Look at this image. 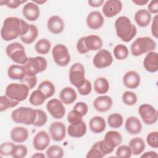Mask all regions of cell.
Returning a JSON list of instances; mask_svg holds the SVG:
<instances>
[{
	"mask_svg": "<svg viewBox=\"0 0 158 158\" xmlns=\"http://www.w3.org/2000/svg\"><path fill=\"white\" fill-rule=\"evenodd\" d=\"M30 24L22 19L9 17L4 19L1 30V36L4 41H9L25 35Z\"/></svg>",
	"mask_w": 158,
	"mask_h": 158,
	"instance_id": "1",
	"label": "cell"
},
{
	"mask_svg": "<svg viewBox=\"0 0 158 158\" xmlns=\"http://www.w3.org/2000/svg\"><path fill=\"white\" fill-rule=\"evenodd\" d=\"M117 36L124 42L130 41L136 35L137 28L127 16H120L114 23Z\"/></svg>",
	"mask_w": 158,
	"mask_h": 158,
	"instance_id": "2",
	"label": "cell"
},
{
	"mask_svg": "<svg viewBox=\"0 0 158 158\" xmlns=\"http://www.w3.org/2000/svg\"><path fill=\"white\" fill-rule=\"evenodd\" d=\"M156 48V41L149 36L136 38L130 46L131 53L133 56H139L143 54L154 51Z\"/></svg>",
	"mask_w": 158,
	"mask_h": 158,
	"instance_id": "3",
	"label": "cell"
},
{
	"mask_svg": "<svg viewBox=\"0 0 158 158\" xmlns=\"http://www.w3.org/2000/svg\"><path fill=\"white\" fill-rule=\"evenodd\" d=\"M11 118L17 123L26 125H33L36 118V109L27 107H19L12 111Z\"/></svg>",
	"mask_w": 158,
	"mask_h": 158,
	"instance_id": "4",
	"label": "cell"
},
{
	"mask_svg": "<svg viewBox=\"0 0 158 158\" xmlns=\"http://www.w3.org/2000/svg\"><path fill=\"white\" fill-rule=\"evenodd\" d=\"M29 89L24 84L12 83L6 86L5 95L11 99L20 102L27 98Z\"/></svg>",
	"mask_w": 158,
	"mask_h": 158,
	"instance_id": "5",
	"label": "cell"
},
{
	"mask_svg": "<svg viewBox=\"0 0 158 158\" xmlns=\"http://www.w3.org/2000/svg\"><path fill=\"white\" fill-rule=\"evenodd\" d=\"M6 53L14 62L18 64L24 65L28 59L23 46L18 42L8 44L6 48Z\"/></svg>",
	"mask_w": 158,
	"mask_h": 158,
	"instance_id": "6",
	"label": "cell"
},
{
	"mask_svg": "<svg viewBox=\"0 0 158 158\" xmlns=\"http://www.w3.org/2000/svg\"><path fill=\"white\" fill-rule=\"evenodd\" d=\"M47 65V60L41 56L29 57L23 65L27 76H36L38 73L44 71Z\"/></svg>",
	"mask_w": 158,
	"mask_h": 158,
	"instance_id": "7",
	"label": "cell"
},
{
	"mask_svg": "<svg viewBox=\"0 0 158 158\" xmlns=\"http://www.w3.org/2000/svg\"><path fill=\"white\" fill-rule=\"evenodd\" d=\"M69 80L70 83L77 88L85 82V67L81 63L76 62L71 66L69 70Z\"/></svg>",
	"mask_w": 158,
	"mask_h": 158,
	"instance_id": "8",
	"label": "cell"
},
{
	"mask_svg": "<svg viewBox=\"0 0 158 158\" xmlns=\"http://www.w3.org/2000/svg\"><path fill=\"white\" fill-rule=\"evenodd\" d=\"M52 55L54 62L59 66L65 67L70 62V55L64 44L55 45L52 49Z\"/></svg>",
	"mask_w": 158,
	"mask_h": 158,
	"instance_id": "9",
	"label": "cell"
},
{
	"mask_svg": "<svg viewBox=\"0 0 158 158\" xmlns=\"http://www.w3.org/2000/svg\"><path fill=\"white\" fill-rule=\"evenodd\" d=\"M138 113L143 122L146 125H153L157 121V112L151 104H143L140 105L138 108Z\"/></svg>",
	"mask_w": 158,
	"mask_h": 158,
	"instance_id": "10",
	"label": "cell"
},
{
	"mask_svg": "<svg viewBox=\"0 0 158 158\" xmlns=\"http://www.w3.org/2000/svg\"><path fill=\"white\" fill-rule=\"evenodd\" d=\"M113 62V57L110 51L107 49H100L95 54L93 63L95 67L103 69L108 67Z\"/></svg>",
	"mask_w": 158,
	"mask_h": 158,
	"instance_id": "11",
	"label": "cell"
},
{
	"mask_svg": "<svg viewBox=\"0 0 158 158\" xmlns=\"http://www.w3.org/2000/svg\"><path fill=\"white\" fill-rule=\"evenodd\" d=\"M46 109L50 115L56 119L62 118L65 114V108L61 101L54 98L46 104Z\"/></svg>",
	"mask_w": 158,
	"mask_h": 158,
	"instance_id": "12",
	"label": "cell"
},
{
	"mask_svg": "<svg viewBox=\"0 0 158 158\" xmlns=\"http://www.w3.org/2000/svg\"><path fill=\"white\" fill-rule=\"evenodd\" d=\"M49 132L54 141H61L66 136L65 125L62 122H54L49 125Z\"/></svg>",
	"mask_w": 158,
	"mask_h": 158,
	"instance_id": "13",
	"label": "cell"
},
{
	"mask_svg": "<svg viewBox=\"0 0 158 158\" xmlns=\"http://www.w3.org/2000/svg\"><path fill=\"white\" fill-rule=\"evenodd\" d=\"M122 9V3L118 0L106 1L102 7V11L106 17H112L119 14Z\"/></svg>",
	"mask_w": 158,
	"mask_h": 158,
	"instance_id": "14",
	"label": "cell"
},
{
	"mask_svg": "<svg viewBox=\"0 0 158 158\" xmlns=\"http://www.w3.org/2000/svg\"><path fill=\"white\" fill-rule=\"evenodd\" d=\"M50 141L49 134L45 131H40L33 138V146L35 149L37 151H43L48 147Z\"/></svg>",
	"mask_w": 158,
	"mask_h": 158,
	"instance_id": "15",
	"label": "cell"
},
{
	"mask_svg": "<svg viewBox=\"0 0 158 158\" xmlns=\"http://www.w3.org/2000/svg\"><path fill=\"white\" fill-rule=\"evenodd\" d=\"M22 14L23 17L29 21L36 20L40 15V10L38 6L31 2L25 4L22 9Z\"/></svg>",
	"mask_w": 158,
	"mask_h": 158,
	"instance_id": "16",
	"label": "cell"
},
{
	"mask_svg": "<svg viewBox=\"0 0 158 158\" xmlns=\"http://www.w3.org/2000/svg\"><path fill=\"white\" fill-rule=\"evenodd\" d=\"M86 21V24L89 28L92 30H97L103 25L104 19L100 12L94 10L88 14Z\"/></svg>",
	"mask_w": 158,
	"mask_h": 158,
	"instance_id": "17",
	"label": "cell"
},
{
	"mask_svg": "<svg viewBox=\"0 0 158 158\" xmlns=\"http://www.w3.org/2000/svg\"><path fill=\"white\" fill-rule=\"evenodd\" d=\"M145 70L150 73H155L158 70V54L157 52H148L143 60Z\"/></svg>",
	"mask_w": 158,
	"mask_h": 158,
	"instance_id": "18",
	"label": "cell"
},
{
	"mask_svg": "<svg viewBox=\"0 0 158 158\" xmlns=\"http://www.w3.org/2000/svg\"><path fill=\"white\" fill-rule=\"evenodd\" d=\"M48 30L52 34L57 35L62 33L64 30L65 23L62 19L58 15H52L47 22Z\"/></svg>",
	"mask_w": 158,
	"mask_h": 158,
	"instance_id": "19",
	"label": "cell"
},
{
	"mask_svg": "<svg viewBox=\"0 0 158 158\" xmlns=\"http://www.w3.org/2000/svg\"><path fill=\"white\" fill-rule=\"evenodd\" d=\"M141 78L138 72L134 70L127 72L123 77V83L124 85L130 89H135L140 84Z\"/></svg>",
	"mask_w": 158,
	"mask_h": 158,
	"instance_id": "20",
	"label": "cell"
},
{
	"mask_svg": "<svg viewBox=\"0 0 158 158\" xmlns=\"http://www.w3.org/2000/svg\"><path fill=\"white\" fill-rule=\"evenodd\" d=\"M113 104L112 98L107 95L97 97L93 101V107L98 112H104L109 110Z\"/></svg>",
	"mask_w": 158,
	"mask_h": 158,
	"instance_id": "21",
	"label": "cell"
},
{
	"mask_svg": "<svg viewBox=\"0 0 158 158\" xmlns=\"http://www.w3.org/2000/svg\"><path fill=\"white\" fill-rule=\"evenodd\" d=\"M125 128L129 134L134 135L141 131L143 126L141 121L136 117L131 116L126 119Z\"/></svg>",
	"mask_w": 158,
	"mask_h": 158,
	"instance_id": "22",
	"label": "cell"
},
{
	"mask_svg": "<svg viewBox=\"0 0 158 158\" xmlns=\"http://www.w3.org/2000/svg\"><path fill=\"white\" fill-rule=\"evenodd\" d=\"M11 139L17 143L25 142L29 136L28 130L23 127H15L13 128L10 131Z\"/></svg>",
	"mask_w": 158,
	"mask_h": 158,
	"instance_id": "23",
	"label": "cell"
},
{
	"mask_svg": "<svg viewBox=\"0 0 158 158\" xmlns=\"http://www.w3.org/2000/svg\"><path fill=\"white\" fill-rule=\"evenodd\" d=\"M86 130V125L83 120L77 124H70L67 127V133L70 137L79 138L85 135Z\"/></svg>",
	"mask_w": 158,
	"mask_h": 158,
	"instance_id": "24",
	"label": "cell"
},
{
	"mask_svg": "<svg viewBox=\"0 0 158 158\" xmlns=\"http://www.w3.org/2000/svg\"><path fill=\"white\" fill-rule=\"evenodd\" d=\"M89 126L93 133L99 134L105 130L106 122L103 117L101 116H94L90 119Z\"/></svg>",
	"mask_w": 158,
	"mask_h": 158,
	"instance_id": "25",
	"label": "cell"
},
{
	"mask_svg": "<svg viewBox=\"0 0 158 158\" xmlns=\"http://www.w3.org/2000/svg\"><path fill=\"white\" fill-rule=\"evenodd\" d=\"M103 140L109 146L115 148L122 143L123 138L122 135L118 131L110 130L106 133Z\"/></svg>",
	"mask_w": 158,
	"mask_h": 158,
	"instance_id": "26",
	"label": "cell"
},
{
	"mask_svg": "<svg viewBox=\"0 0 158 158\" xmlns=\"http://www.w3.org/2000/svg\"><path fill=\"white\" fill-rule=\"evenodd\" d=\"M135 20L138 26L146 27L151 21V14L146 9H139L135 14Z\"/></svg>",
	"mask_w": 158,
	"mask_h": 158,
	"instance_id": "27",
	"label": "cell"
},
{
	"mask_svg": "<svg viewBox=\"0 0 158 158\" xmlns=\"http://www.w3.org/2000/svg\"><path fill=\"white\" fill-rule=\"evenodd\" d=\"M9 78L14 80H22L26 76V72L23 65L13 64L7 70Z\"/></svg>",
	"mask_w": 158,
	"mask_h": 158,
	"instance_id": "28",
	"label": "cell"
},
{
	"mask_svg": "<svg viewBox=\"0 0 158 158\" xmlns=\"http://www.w3.org/2000/svg\"><path fill=\"white\" fill-rule=\"evenodd\" d=\"M77 93L72 87H65L63 88L59 94V98L62 103L69 105L72 104L77 99Z\"/></svg>",
	"mask_w": 158,
	"mask_h": 158,
	"instance_id": "29",
	"label": "cell"
},
{
	"mask_svg": "<svg viewBox=\"0 0 158 158\" xmlns=\"http://www.w3.org/2000/svg\"><path fill=\"white\" fill-rule=\"evenodd\" d=\"M102 40L101 37L96 35L85 36V44L89 51H99L102 47Z\"/></svg>",
	"mask_w": 158,
	"mask_h": 158,
	"instance_id": "30",
	"label": "cell"
},
{
	"mask_svg": "<svg viewBox=\"0 0 158 158\" xmlns=\"http://www.w3.org/2000/svg\"><path fill=\"white\" fill-rule=\"evenodd\" d=\"M128 144L132 154L135 156L141 154L144 151L146 147L144 140L139 137H135L131 139Z\"/></svg>",
	"mask_w": 158,
	"mask_h": 158,
	"instance_id": "31",
	"label": "cell"
},
{
	"mask_svg": "<svg viewBox=\"0 0 158 158\" xmlns=\"http://www.w3.org/2000/svg\"><path fill=\"white\" fill-rule=\"evenodd\" d=\"M38 36V29L33 24H30L28 31L24 35L20 36L21 41L27 44H31L35 41Z\"/></svg>",
	"mask_w": 158,
	"mask_h": 158,
	"instance_id": "32",
	"label": "cell"
},
{
	"mask_svg": "<svg viewBox=\"0 0 158 158\" xmlns=\"http://www.w3.org/2000/svg\"><path fill=\"white\" fill-rule=\"evenodd\" d=\"M38 89L45 95L46 98L52 97L56 91L54 85L49 80H44L41 82L38 86Z\"/></svg>",
	"mask_w": 158,
	"mask_h": 158,
	"instance_id": "33",
	"label": "cell"
},
{
	"mask_svg": "<svg viewBox=\"0 0 158 158\" xmlns=\"http://www.w3.org/2000/svg\"><path fill=\"white\" fill-rule=\"evenodd\" d=\"M94 89L98 94H105L109 89V81L104 77H99L94 81Z\"/></svg>",
	"mask_w": 158,
	"mask_h": 158,
	"instance_id": "34",
	"label": "cell"
},
{
	"mask_svg": "<svg viewBox=\"0 0 158 158\" xmlns=\"http://www.w3.org/2000/svg\"><path fill=\"white\" fill-rule=\"evenodd\" d=\"M51 48V42L45 38H41L38 40L35 45V49L40 54L46 55L49 53Z\"/></svg>",
	"mask_w": 158,
	"mask_h": 158,
	"instance_id": "35",
	"label": "cell"
},
{
	"mask_svg": "<svg viewBox=\"0 0 158 158\" xmlns=\"http://www.w3.org/2000/svg\"><path fill=\"white\" fill-rule=\"evenodd\" d=\"M45 95L38 89L33 91L29 98L30 103L34 106H39L42 105L46 99Z\"/></svg>",
	"mask_w": 158,
	"mask_h": 158,
	"instance_id": "36",
	"label": "cell"
},
{
	"mask_svg": "<svg viewBox=\"0 0 158 158\" xmlns=\"http://www.w3.org/2000/svg\"><path fill=\"white\" fill-rule=\"evenodd\" d=\"M113 53L115 57L119 60L126 59L129 55V51L127 47L122 44H117L114 47Z\"/></svg>",
	"mask_w": 158,
	"mask_h": 158,
	"instance_id": "37",
	"label": "cell"
},
{
	"mask_svg": "<svg viewBox=\"0 0 158 158\" xmlns=\"http://www.w3.org/2000/svg\"><path fill=\"white\" fill-rule=\"evenodd\" d=\"M123 122V117L118 113L111 114L107 117V123L110 127L113 128H120L122 125Z\"/></svg>",
	"mask_w": 158,
	"mask_h": 158,
	"instance_id": "38",
	"label": "cell"
},
{
	"mask_svg": "<svg viewBox=\"0 0 158 158\" xmlns=\"http://www.w3.org/2000/svg\"><path fill=\"white\" fill-rule=\"evenodd\" d=\"M64 155L62 148L57 145H52L46 151V156L48 158H62Z\"/></svg>",
	"mask_w": 158,
	"mask_h": 158,
	"instance_id": "39",
	"label": "cell"
},
{
	"mask_svg": "<svg viewBox=\"0 0 158 158\" xmlns=\"http://www.w3.org/2000/svg\"><path fill=\"white\" fill-rule=\"evenodd\" d=\"M19 104V102L12 100L6 96H1L0 97V111L1 112L6 110L9 108H12L17 106Z\"/></svg>",
	"mask_w": 158,
	"mask_h": 158,
	"instance_id": "40",
	"label": "cell"
},
{
	"mask_svg": "<svg viewBox=\"0 0 158 158\" xmlns=\"http://www.w3.org/2000/svg\"><path fill=\"white\" fill-rule=\"evenodd\" d=\"M122 99L125 105L131 106L135 105L136 103L138 98L136 94L134 92L126 91L123 93L122 96Z\"/></svg>",
	"mask_w": 158,
	"mask_h": 158,
	"instance_id": "41",
	"label": "cell"
},
{
	"mask_svg": "<svg viewBox=\"0 0 158 158\" xmlns=\"http://www.w3.org/2000/svg\"><path fill=\"white\" fill-rule=\"evenodd\" d=\"M92 147L98 149L104 156H106L107 154L112 153L114 150V148L109 146L103 139L96 142L92 146Z\"/></svg>",
	"mask_w": 158,
	"mask_h": 158,
	"instance_id": "42",
	"label": "cell"
},
{
	"mask_svg": "<svg viewBox=\"0 0 158 158\" xmlns=\"http://www.w3.org/2000/svg\"><path fill=\"white\" fill-rule=\"evenodd\" d=\"M28 153L27 148L23 144H15L11 156L13 158H23L25 157Z\"/></svg>",
	"mask_w": 158,
	"mask_h": 158,
	"instance_id": "43",
	"label": "cell"
},
{
	"mask_svg": "<svg viewBox=\"0 0 158 158\" xmlns=\"http://www.w3.org/2000/svg\"><path fill=\"white\" fill-rule=\"evenodd\" d=\"M36 118L33 123V125L38 127L44 126L48 120V116L41 109H36Z\"/></svg>",
	"mask_w": 158,
	"mask_h": 158,
	"instance_id": "44",
	"label": "cell"
},
{
	"mask_svg": "<svg viewBox=\"0 0 158 158\" xmlns=\"http://www.w3.org/2000/svg\"><path fill=\"white\" fill-rule=\"evenodd\" d=\"M115 155L117 157L130 158L132 155V152L129 146L122 145L117 149Z\"/></svg>",
	"mask_w": 158,
	"mask_h": 158,
	"instance_id": "45",
	"label": "cell"
},
{
	"mask_svg": "<svg viewBox=\"0 0 158 158\" xmlns=\"http://www.w3.org/2000/svg\"><path fill=\"white\" fill-rule=\"evenodd\" d=\"M67 121L70 124H77L83 121V116L77 110L73 109L67 115Z\"/></svg>",
	"mask_w": 158,
	"mask_h": 158,
	"instance_id": "46",
	"label": "cell"
},
{
	"mask_svg": "<svg viewBox=\"0 0 158 158\" xmlns=\"http://www.w3.org/2000/svg\"><path fill=\"white\" fill-rule=\"evenodd\" d=\"M15 144L11 142H5L0 145L1 156H9L12 154Z\"/></svg>",
	"mask_w": 158,
	"mask_h": 158,
	"instance_id": "47",
	"label": "cell"
},
{
	"mask_svg": "<svg viewBox=\"0 0 158 158\" xmlns=\"http://www.w3.org/2000/svg\"><path fill=\"white\" fill-rule=\"evenodd\" d=\"M146 142L148 145L152 148H158V132H150L146 136Z\"/></svg>",
	"mask_w": 158,
	"mask_h": 158,
	"instance_id": "48",
	"label": "cell"
},
{
	"mask_svg": "<svg viewBox=\"0 0 158 158\" xmlns=\"http://www.w3.org/2000/svg\"><path fill=\"white\" fill-rule=\"evenodd\" d=\"M21 83L25 85L30 89L33 88L37 83L36 76H27L26 75L22 80Z\"/></svg>",
	"mask_w": 158,
	"mask_h": 158,
	"instance_id": "49",
	"label": "cell"
},
{
	"mask_svg": "<svg viewBox=\"0 0 158 158\" xmlns=\"http://www.w3.org/2000/svg\"><path fill=\"white\" fill-rule=\"evenodd\" d=\"M91 89H92L91 83L90 82V81L86 79L85 82L83 83V85L77 88L78 92L80 95H82V96L88 95L91 93Z\"/></svg>",
	"mask_w": 158,
	"mask_h": 158,
	"instance_id": "50",
	"label": "cell"
},
{
	"mask_svg": "<svg viewBox=\"0 0 158 158\" xmlns=\"http://www.w3.org/2000/svg\"><path fill=\"white\" fill-rule=\"evenodd\" d=\"M77 49L80 54H86L89 51L85 44V36L81 37L77 43Z\"/></svg>",
	"mask_w": 158,
	"mask_h": 158,
	"instance_id": "51",
	"label": "cell"
},
{
	"mask_svg": "<svg viewBox=\"0 0 158 158\" xmlns=\"http://www.w3.org/2000/svg\"><path fill=\"white\" fill-rule=\"evenodd\" d=\"M73 109L78 111L83 117L86 115L88 112V105L83 102H78L76 103L73 106Z\"/></svg>",
	"mask_w": 158,
	"mask_h": 158,
	"instance_id": "52",
	"label": "cell"
},
{
	"mask_svg": "<svg viewBox=\"0 0 158 158\" xmlns=\"http://www.w3.org/2000/svg\"><path fill=\"white\" fill-rule=\"evenodd\" d=\"M104 157L105 156L98 149L94 147H91L86 156V158H102Z\"/></svg>",
	"mask_w": 158,
	"mask_h": 158,
	"instance_id": "53",
	"label": "cell"
},
{
	"mask_svg": "<svg viewBox=\"0 0 158 158\" xmlns=\"http://www.w3.org/2000/svg\"><path fill=\"white\" fill-rule=\"evenodd\" d=\"M26 2L27 0H8L6 6L10 9H16Z\"/></svg>",
	"mask_w": 158,
	"mask_h": 158,
	"instance_id": "54",
	"label": "cell"
},
{
	"mask_svg": "<svg viewBox=\"0 0 158 158\" xmlns=\"http://www.w3.org/2000/svg\"><path fill=\"white\" fill-rule=\"evenodd\" d=\"M151 33L156 38L158 37V17L157 15H156L154 18L151 25Z\"/></svg>",
	"mask_w": 158,
	"mask_h": 158,
	"instance_id": "55",
	"label": "cell"
},
{
	"mask_svg": "<svg viewBox=\"0 0 158 158\" xmlns=\"http://www.w3.org/2000/svg\"><path fill=\"white\" fill-rule=\"evenodd\" d=\"M148 11L151 14H157L158 12V1L157 0L151 1L148 6Z\"/></svg>",
	"mask_w": 158,
	"mask_h": 158,
	"instance_id": "56",
	"label": "cell"
},
{
	"mask_svg": "<svg viewBox=\"0 0 158 158\" xmlns=\"http://www.w3.org/2000/svg\"><path fill=\"white\" fill-rule=\"evenodd\" d=\"M141 158H157L158 154L156 151H150L143 153L141 156Z\"/></svg>",
	"mask_w": 158,
	"mask_h": 158,
	"instance_id": "57",
	"label": "cell"
},
{
	"mask_svg": "<svg viewBox=\"0 0 158 158\" xmlns=\"http://www.w3.org/2000/svg\"><path fill=\"white\" fill-rule=\"evenodd\" d=\"M88 3L91 7H98L101 6L103 4L104 1L103 0H92V1H88Z\"/></svg>",
	"mask_w": 158,
	"mask_h": 158,
	"instance_id": "58",
	"label": "cell"
},
{
	"mask_svg": "<svg viewBox=\"0 0 158 158\" xmlns=\"http://www.w3.org/2000/svg\"><path fill=\"white\" fill-rule=\"evenodd\" d=\"M132 2L138 6H144L148 3V0H133Z\"/></svg>",
	"mask_w": 158,
	"mask_h": 158,
	"instance_id": "59",
	"label": "cell"
},
{
	"mask_svg": "<svg viewBox=\"0 0 158 158\" xmlns=\"http://www.w3.org/2000/svg\"><path fill=\"white\" fill-rule=\"evenodd\" d=\"M46 156L43 153L41 152H36L33 155L31 156V158H45Z\"/></svg>",
	"mask_w": 158,
	"mask_h": 158,
	"instance_id": "60",
	"label": "cell"
},
{
	"mask_svg": "<svg viewBox=\"0 0 158 158\" xmlns=\"http://www.w3.org/2000/svg\"><path fill=\"white\" fill-rule=\"evenodd\" d=\"M46 0H42V1H38V0H32V2L36 4L37 5H39V4H43L45 2H46Z\"/></svg>",
	"mask_w": 158,
	"mask_h": 158,
	"instance_id": "61",
	"label": "cell"
},
{
	"mask_svg": "<svg viewBox=\"0 0 158 158\" xmlns=\"http://www.w3.org/2000/svg\"><path fill=\"white\" fill-rule=\"evenodd\" d=\"M7 1L8 0H1L0 1V4L1 6H3V5H6V4L7 3Z\"/></svg>",
	"mask_w": 158,
	"mask_h": 158,
	"instance_id": "62",
	"label": "cell"
}]
</instances>
